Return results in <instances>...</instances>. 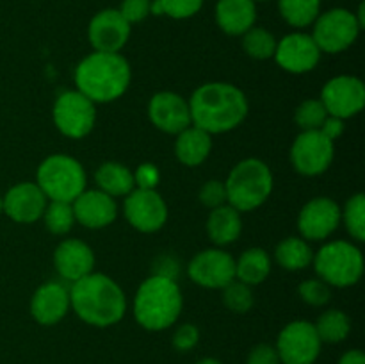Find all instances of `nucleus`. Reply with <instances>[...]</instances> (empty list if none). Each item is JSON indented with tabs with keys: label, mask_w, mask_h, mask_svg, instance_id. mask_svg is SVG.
I'll use <instances>...</instances> for the list:
<instances>
[{
	"label": "nucleus",
	"mask_w": 365,
	"mask_h": 364,
	"mask_svg": "<svg viewBox=\"0 0 365 364\" xmlns=\"http://www.w3.org/2000/svg\"><path fill=\"white\" fill-rule=\"evenodd\" d=\"M189 111L195 127L212 134L234 131L248 116L250 103L242 89L230 82H207L191 95Z\"/></svg>",
	"instance_id": "1"
},
{
	"label": "nucleus",
	"mask_w": 365,
	"mask_h": 364,
	"mask_svg": "<svg viewBox=\"0 0 365 364\" xmlns=\"http://www.w3.org/2000/svg\"><path fill=\"white\" fill-rule=\"evenodd\" d=\"M70 307L84 323L106 328L123 320L127 298L118 282L103 273L91 271L71 282Z\"/></svg>",
	"instance_id": "2"
},
{
	"label": "nucleus",
	"mask_w": 365,
	"mask_h": 364,
	"mask_svg": "<svg viewBox=\"0 0 365 364\" xmlns=\"http://www.w3.org/2000/svg\"><path fill=\"white\" fill-rule=\"evenodd\" d=\"M130 64L121 54L93 52L77 64L73 74L77 91L93 103L114 102L130 86Z\"/></svg>",
	"instance_id": "3"
},
{
	"label": "nucleus",
	"mask_w": 365,
	"mask_h": 364,
	"mask_svg": "<svg viewBox=\"0 0 365 364\" xmlns=\"http://www.w3.org/2000/svg\"><path fill=\"white\" fill-rule=\"evenodd\" d=\"M184 298L175 278L152 275L139 285L134 298V316L143 328L166 330L178 320Z\"/></svg>",
	"instance_id": "4"
},
{
	"label": "nucleus",
	"mask_w": 365,
	"mask_h": 364,
	"mask_svg": "<svg viewBox=\"0 0 365 364\" xmlns=\"http://www.w3.org/2000/svg\"><path fill=\"white\" fill-rule=\"evenodd\" d=\"M227 202L239 213L255 211L273 191V173L264 161L250 157L232 168L225 181Z\"/></svg>",
	"instance_id": "5"
},
{
	"label": "nucleus",
	"mask_w": 365,
	"mask_h": 364,
	"mask_svg": "<svg viewBox=\"0 0 365 364\" xmlns=\"http://www.w3.org/2000/svg\"><path fill=\"white\" fill-rule=\"evenodd\" d=\"M86 170L75 157L53 153L43 159L36 171V184L48 200L73 202L86 189Z\"/></svg>",
	"instance_id": "6"
},
{
	"label": "nucleus",
	"mask_w": 365,
	"mask_h": 364,
	"mask_svg": "<svg viewBox=\"0 0 365 364\" xmlns=\"http://www.w3.org/2000/svg\"><path fill=\"white\" fill-rule=\"evenodd\" d=\"M317 277L328 285L349 288L362 278L364 256L349 241H330L319 248L312 259Z\"/></svg>",
	"instance_id": "7"
},
{
	"label": "nucleus",
	"mask_w": 365,
	"mask_h": 364,
	"mask_svg": "<svg viewBox=\"0 0 365 364\" xmlns=\"http://www.w3.org/2000/svg\"><path fill=\"white\" fill-rule=\"evenodd\" d=\"M360 29L362 27L356 20V14L337 7L316 18L312 39L321 52L341 54L356 41Z\"/></svg>",
	"instance_id": "8"
},
{
	"label": "nucleus",
	"mask_w": 365,
	"mask_h": 364,
	"mask_svg": "<svg viewBox=\"0 0 365 364\" xmlns=\"http://www.w3.org/2000/svg\"><path fill=\"white\" fill-rule=\"evenodd\" d=\"M52 118L61 134L71 139H82L95 127L96 107L88 96L77 89H71L57 96Z\"/></svg>",
	"instance_id": "9"
},
{
	"label": "nucleus",
	"mask_w": 365,
	"mask_h": 364,
	"mask_svg": "<svg viewBox=\"0 0 365 364\" xmlns=\"http://www.w3.org/2000/svg\"><path fill=\"white\" fill-rule=\"evenodd\" d=\"M321 345L314 323L294 320L282 328L274 348L282 364H314L321 353Z\"/></svg>",
	"instance_id": "10"
},
{
	"label": "nucleus",
	"mask_w": 365,
	"mask_h": 364,
	"mask_svg": "<svg viewBox=\"0 0 365 364\" xmlns=\"http://www.w3.org/2000/svg\"><path fill=\"white\" fill-rule=\"evenodd\" d=\"M335 141L323 131H302L291 146V163L298 173L316 177L334 163Z\"/></svg>",
	"instance_id": "11"
},
{
	"label": "nucleus",
	"mask_w": 365,
	"mask_h": 364,
	"mask_svg": "<svg viewBox=\"0 0 365 364\" xmlns=\"http://www.w3.org/2000/svg\"><path fill=\"white\" fill-rule=\"evenodd\" d=\"M123 211L128 223L145 234L160 231L168 221V206L157 189L134 188L125 196Z\"/></svg>",
	"instance_id": "12"
},
{
	"label": "nucleus",
	"mask_w": 365,
	"mask_h": 364,
	"mask_svg": "<svg viewBox=\"0 0 365 364\" xmlns=\"http://www.w3.org/2000/svg\"><path fill=\"white\" fill-rule=\"evenodd\" d=\"M319 100L328 116L346 120L364 109L365 86L355 75H337L324 84Z\"/></svg>",
	"instance_id": "13"
},
{
	"label": "nucleus",
	"mask_w": 365,
	"mask_h": 364,
	"mask_svg": "<svg viewBox=\"0 0 365 364\" xmlns=\"http://www.w3.org/2000/svg\"><path fill=\"white\" fill-rule=\"evenodd\" d=\"M187 275L202 288L223 289L235 278V259L221 248L202 250L189 263Z\"/></svg>",
	"instance_id": "14"
},
{
	"label": "nucleus",
	"mask_w": 365,
	"mask_h": 364,
	"mask_svg": "<svg viewBox=\"0 0 365 364\" xmlns=\"http://www.w3.org/2000/svg\"><path fill=\"white\" fill-rule=\"evenodd\" d=\"M341 223V207L330 196H316L302 207L298 214V231L303 239L321 241L337 231Z\"/></svg>",
	"instance_id": "15"
},
{
	"label": "nucleus",
	"mask_w": 365,
	"mask_h": 364,
	"mask_svg": "<svg viewBox=\"0 0 365 364\" xmlns=\"http://www.w3.org/2000/svg\"><path fill=\"white\" fill-rule=\"evenodd\" d=\"M321 54L323 52L316 45L312 36L292 32L277 43L273 57L282 70L299 75L312 71L319 63Z\"/></svg>",
	"instance_id": "16"
},
{
	"label": "nucleus",
	"mask_w": 365,
	"mask_h": 364,
	"mask_svg": "<svg viewBox=\"0 0 365 364\" xmlns=\"http://www.w3.org/2000/svg\"><path fill=\"white\" fill-rule=\"evenodd\" d=\"M88 38L95 52L120 54L130 38V24L118 9H103L89 21Z\"/></svg>",
	"instance_id": "17"
},
{
	"label": "nucleus",
	"mask_w": 365,
	"mask_h": 364,
	"mask_svg": "<svg viewBox=\"0 0 365 364\" xmlns=\"http://www.w3.org/2000/svg\"><path fill=\"white\" fill-rule=\"evenodd\" d=\"M148 118L159 131L175 136L192 125L189 102L175 91L155 93L148 102Z\"/></svg>",
	"instance_id": "18"
},
{
	"label": "nucleus",
	"mask_w": 365,
	"mask_h": 364,
	"mask_svg": "<svg viewBox=\"0 0 365 364\" xmlns=\"http://www.w3.org/2000/svg\"><path fill=\"white\" fill-rule=\"evenodd\" d=\"M46 200L48 198L36 182H20L2 198V213L16 223H34L45 213L48 203Z\"/></svg>",
	"instance_id": "19"
},
{
	"label": "nucleus",
	"mask_w": 365,
	"mask_h": 364,
	"mask_svg": "<svg viewBox=\"0 0 365 364\" xmlns=\"http://www.w3.org/2000/svg\"><path fill=\"white\" fill-rule=\"evenodd\" d=\"M75 221L86 228H103L118 216L116 200L100 189H84L71 202Z\"/></svg>",
	"instance_id": "20"
},
{
	"label": "nucleus",
	"mask_w": 365,
	"mask_h": 364,
	"mask_svg": "<svg viewBox=\"0 0 365 364\" xmlns=\"http://www.w3.org/2000/svg\"><path fill=\"white\" fill-rule=\"evenodd\" d=\"M70 310V291L61 282L48 280L39 285L31 298V314L39 325H57Z\"/></svg>",
	"instance_id": "21"
},
{
	"label": "nucleus",
	"mask_w": 365,
	"mask_h": 364,
	"mask_svg": "<svg viewBox=\"0 0 365 364\" xmlns=\"http://www.w3.org/2000/svg\"><path fill=\"white\" fill-rule=\"evenodd\" d=\"M53 266L63 280L75 282L91 273L95 268V253L91 246L81 239H64L53 252Z\"/></svg>",
	"instance_id": "22"
},
{
	"label": "nucleus",
	"mask_w": 365,
	"mask_h": 364,
	"mask_svg": "<svg viewBox=\"0 0 365 364\" xmlns=\"http://www.w3.org/2000/svg\"><path fill=\"white\" fill-rule=\"evenodd\" d=\"M257 7L253 0H217L216 21L228 36H242L253 27Z\"/></svg>",
	"instance_id": "23"
},
{
	"label": "nucleus",
	"mask_w": 365,
	"mask_h": 364,
	"mask_svg": "<svg viewBox=\"0 0 365 364\" xmlns=\"http://www.w3.org/2000/svg\"><path fill=\"white\" fill-rule=\"evenodd\" d=\"M210 150H212V138L209 132L202 131V128L187 127L177 134V141H175V156L185 166H200L203 161L209 157Z\"/></svg>",
	"instance_id": "24"
},
{
	"label": "nucleus",
	"mask_w": 365,
	"mask_h": 364,
	"mask_svg": "<svg viewBox=\"0 0 365 364\" xmlns=\"http://www.w3.org/2000/svg\"><path fill=\"white\" fill-rule=\"evenodd\" d=\"M241 231L242 220L237 209H234L228 203L210 209L209 218H207V234L214 245H230L241 236Z\"/></svg>",
	"instance_id": "25"
},
{
	"label": "nucleus",
	"mask_w": 365,
	"mask_h": 364,
	"mask_svg": "<svg viewBox=\"0 0 365 364\" xmlns=\"http://www.w3.org/2000/svg\"><path fill=\"white\" fill-rule=\"evenodd\" d=\"M95 181L100 191L107 193L113 198L127 196L135 188L134 171H130V168L125 164L114 163V161L100 164L95 173Z\"/></svg>",
	"instance_id": "26"
},
{
	"label": "nucleus",
	"mask_w": 365,
	"mask_h": 364,
	"mask_svg": "<svg viewBox=\"0 0 365 364\" xmlns=\"http://www.w3.org/2000/svg\"><path fill=\"white\" fill-rule=\"evenodd\" d=\"M271 273V257L262 248H248L235 261V278L248 285H259Z\"/></svg>",
	"instance_id": "27"
},
{
	"label": "nucleus",
	"mask_w": 365,
	"mask_h": 364,
	"mask_svg": "<svg viewBox=\"0 0 365 364\" xmlns=\"http://www.w3.org/2000/svg\"><path fill=\"white\" fill-rule=\"evenodd\" d=\"M274 259L284 270L299 271L305 270L314 259V252L310 248L309 241L303 238H285L284 241L278 243L274 250Z\"/></svg>",
	"instance_id": "28"
},
{
	"label": "nucleus",
	"mask_w": 365,
	"mask_h": 364,
	"mask_svg": "<svg viewBox=\"0 0 365 364\" xmlns=\"http://www.w3.org/2000/svg\"><path fill=\"white\" fill-rule=\"evenodd\" d=\"M314 327H316L321 343L334 345V343H341L348 338L351 332V321H349L348 314L342 310L330 309L317 318V323H314Z\"/></svg>",
	"instance_id": "29"
},
{
	"label": "nucleus",
	"mask_w": 365,
	"mask_h": 364,
	"mask_svg": "<svg viewBox=\"0 0 365 364\" xmlns=\"http://www.w3.org/2000/svg\"><path fill=\"white\" fill-rule=\"evenodd\" d=\"M278 9L292 27H309L319 16L321 0H278Z\"/></svg>",
	"instance_id": "30"
},
{
	"label": "nucleus",
	"mask_w": 365,
	"mask_h": 364,
	"mask_svg": "<svg viewBox=\"0 0 365 364\" xmlns=\"http://www.w3.org/2000/svg\"><path fill=\"white\" fill-rule=\"evenodd\" d=\"M277 38L266 29L252 27L242 34V49L253 59H271L274 56V50H277Z\"/></svg>",
	"instance_id": "31"
},
{
	"label": "nucleus",
	"mask_w": 365,
	"mask_h": 364,
	"mask_svg": "<svg viewBox=\"0 0 365 364\" xmlns=\"http://www.w3.org/2000/svg\"><path fill=\"white\" fill-rule=\"evenodd\" d=\"M341 220H344L346 231L349 232L355 241H365V196L364 193H356L346 202L344 209H341Z\"/></svg>",
	"instance_id": "32"
},
{
	"label": "nucleus",
	"mask_w": 365,
	"mask_h": 364,
	"mask_svg": "<svg viewBox=\"0 0 365 364\" xmlns=\"http://www.w3.org/2000/svg\"><path fill=\"white\" fill-rule=\"evenodd\" d=\"M41 218L45 220L46 231L57 236L70 232L75 223L73 207H71L70 202L50 200V203H46L45 213H43Z\"/></svg>",
	"instance_id": "33"
},
{
	"label": "nucleus",
	"mask_w": 365,
	"mask_h": 364,
	"mask_svg": "<svg viewBox=\"0 0 365 364\" xmlns=\"http://www.w3.org/2000/svg\"><path fill=\"white\" fill-rule=\"evenodd\" d=\"M223 303L232 310V313L245 314L253 307V291L252 285L245 282L234 280L223 288Z\"/></svg>",
	"instance_id": "34"
},
{
	"label": "nucleus",
	"mask_w": 365,
	"mask_h": 364,
	"mask_svg": "<svg viewBox=\"0 0 365 364\" xmlns=\"http://www.w3.org/2000/svg\"><path fill=\"white\" fill-rule=\"evenodd\" d=\"M328 113L324 109L323 102L316 98H309L299 103L294 113V120L302 131H319L327 121Z\"/></svg>",
	"instance_id": "35"
},
{
	"label": "nucleus",
	"mask_w": 365,
	"mask_h": 364,
	"mask_svg": "<svg viewBox=\"0 0 365 364\" xmlns=\"http://www.w3.org/2000/svg\"><path fill=\"white\" fill-rule=\"evenodd\" d=\"M203 6V0H153L150 13L152 14H168L175 20L191 18L198 13Z\"/></svg>",
	"instance_id": "36"
},
{
	"label": "nucleus",
	"mask_w": 365,
	"mask_h": 364,
	"mask_svg": "<svg viewBox=\"0 0 365 364\" xmlns=\"http://www.w3.org/2000/svg\"><path fill=\"white\" fill-rule=\"evenodd\" d=\"M299 296L305 303L314 307L324 305V303L330 300L331 293H330V285L327 282L321 280L319 277L317 278H309V280H303L299 284Z\"/></svg>",
	"instance_id": "37"
},
{
	"label": "nucleus",
	"mask_w": 365,
	"mask_h": 364,
	"mask_svg": "<svg viewBox=\"0 0 365 364\" xmlns=\"http://www.w3.org/2000/svg\"><path fill=\"white\" fill-rule=\"evenodd\" d=\"M200 202L209 209H216V207L225 206L227 203V188H225L223 181H207L200 189Z\"/></svg>",
	"instance_id": "38"
},
{
	"label": "nucleus",
	"mask_w": 365,
	"mask_h": 364,
	"mask_svg": "<svg viewBox=\"0 0 365 364\" xmlns=\"http://www.w3.org/2000/svg\"><path fill=\"white\" fill-rule=\"evenodd\" d=\"M152 0H123L120 6V13L128 24H139L150 14Z\"/></svg>",
	"instance_id": "39"
},
{
	"label": "nucleus",
	"mask_w": 365,
	"mask_h": 364,
	"mask_svg": "<svg viewBox=\"0 0 365 364\" xmlns=\"http://www.w3.org/2000/svg\"><path fill=\"white\" fill-rule=\"evenodd\" d=\"M200 341V330L196 325L184 323L175 330L173 334V346L178 352H189L195 348Z\"/></svg>",
	"instance_id": "40"
},
{
	"label": "nucleus",
	"mask_w": 365,
	"mask_h": 364,
	"mask_svg": "<svg viewBox=\"0 0 365 364\" xmlns=\"http://www.w3.org/2000/svg\"><path fill=\"white\" fill-rule=\"evenodd\" d=\"M134 181H135V186L138 188H143V189H155L157 184H159L160 181V173L159 170H157L155 164H141V166L138 168V171L134 173Z\"/></svg>",
	"instance_id": "41"
},
{
	"label": "nucleus",
	"mask_w": 365,
	"mask_h": 364,
	"mask_svg": "<svg viewBox=\"0 0 365 364\" xmlns=\"http://www.w3.org/2000/svg\"><path fill=\"white\" fill-rule=\"evenodd\" d=\"M246 364H280L277 348L271 345H257L248 353Z\"/></svg>",
	"instance_id": "42"
},
{
	"label": "nucleus",
	"mask_w": 365,
	"mask_h": 364,
	"mask_svg": "<svg viewBox=\"0 0 365 364\" xmlns=\"http://www.w3.org/2000/svg\"><path fill=\"white\" fill-rule=\"evenodd\" d=\"M321 131H323L324 134L331 139V141H335V139L341 138V134L344 132V120H341V118L328 116L327 121L323 123V127H321Z\"/></svg>",
	"instance_id": "43"
},
{
	"label": "nucleus",
	"mask_w": 365,
	"mask_h": 364,
	"mask_svg": "<svg viewBox=\"0 0 365 364\" xmlns=\"http://www.w3.org/2000/svg\"><path fill=\"white\" fill-rule=\"evenodd\" d=\"M339 364H365V355L362 350H348L341 357Z\"/></svg>",
	"instance_id": "44"
},
{
	"label": "nucleus",
	"mask_w": 365,
	"mask_h": 364,
	"mask_svg": "<svg viewBox=\"0 0 365 364\" xmlns=\"http://www.w3.org/2000/svg\"><path fill=\"white\" fill-rule=\"evenodd\" d=\"M196 364H223V363H221V360H217V359H214V357H205V359L198 360Z\"/></svg>",
	"instance_id": "45"
},
{
	"label": "nucleus",
	"mask_w": 365,
	"mask_h": 364,
	"mask_svg": "<svg viewBox=\"0 0 365 364\" xmlns=\"http://www.w3.org/2000/svg\"><path fill=\"white\" fill-rule=\"evenodd\" d=\"M0 213H2V198H0Z\"/></svg>",
	"instance_id": "46"
},
{
	"label": "nucleus",
	"mask_w": 365,
	"mask_h": 364,
	"mask_svg": "<svg viewBox=\"0 0 365 364\" xmlns=\"http://www.w3.org/2000/svg\"><path fill=\"white\" fill-rule=\"evenodd\" d=\"M253 2H257V0H253Z\"/></svg>",
	"instance_id": "47"
}]
</instances>
